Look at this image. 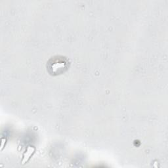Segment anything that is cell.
<instances>
[{
    "instance_id": "cell-1",
    "label": "cell",
    "mask_w": 168,
    "mask_h": 168,
    "mask_svg": "<svg viewBox=\"0 0 168 168\" xmlns=\"http://www.w3.org/2000/svg\"><path fill=\"white\" fill-rule=\"evenodd\" d=\"M69 61L66 58L56 56L49 60L47 64V69L51 75L57 76L62 74L69 68Z\"/></svg>"
},
{
    "instance_id": "cell-2",
    "label": "cell",
    "mask_w": 168,
    "mask_h": 168,
    "mask_svg": "<svg viewBox=\"0 0 168 168\" xmlns=\"http://www.w3.org/2000/svg\"><path fill=\"white\" fill-rule=\"evenodd\" d=\"M33 151H34V149H33V147H29L28 148L27 151H26V153L24 154V158H23V160L22 161V163H26L27 161L28 160V159L30 158V157L31 156V155L33 154Z\"/></svg>"
},
{
    "instance_id": "cell-3",
    "label": "cell",
    "mask_w": 168,
    "mask_h": 168,
    "mask_svg": "<svg viewBox=\"0 0 168 168\" xmlns=\"http://www.w3.org/2000/svg\"><path fill=\"white\" fill-rule=\"evenodd\" d=\"M5 141V139H2V141H1V149L3 148V146H4V141Z\"/></svg>"
}]
</instances>
